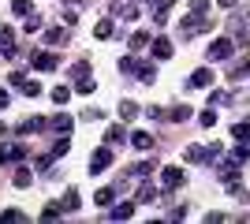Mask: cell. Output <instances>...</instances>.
I'll use <instances>...</instances> for the list:
<instances>
[{
  "instance_id": "cell-10",
  "label": "cell",
  "mask_w": 250,
  "mask_h": 224,
  "mask_svg": "<svg viewBox=\"0 0 250 224\" xmlns=\"http://www.w3.org/2000/svg\"><path fill=\"white\" fill-rule=\"evenodd\" d=\"M220 180L228 183V187H231V183H235V180H239V161H235V157L220 164Z\"/></svg>"
},
{
  "instance_id": "cell-40",
  "label": "cell",
  "mask_w": 250,
  "mask_h": 224,
  "mask_svg": "<svg viewBox=\"0 0 250 224\" xmlns=\"http://www.w3.org/2000/svg\"><path fill=\"white\" fill-rule=\"evenodd\" d=\"M153 198H157V191H153V187H149V183H146V187L138 191V202H153Z\"/></svg>"
},
{
  "instance_id": "cell-19",
  "label": "cell",
  "mask_w": 250,
  "mask_h": 224,
  "mask_svg": "<svg viewBox=\"0 0 250 224\" xmlns=\"http://www.w3.org/2000/svg\"><path fill=\"white\" fill-rule=\"evenodd\" d=\"M60 209H63V213H75V209H79V191H75V187H71V191H67V194H63Z\"/></svg>"
},
{
  "instance_id": "cell-28",
  "label": "cell",
  "mask_w": 250,
  "mask_h": 224,
  "mask_svg": "<svg viewBox=\"0 0 250 224\" xmlns=\"http://www.w3.org/2000/svg\"><path fill=\"white\" fill-rule=\"evenodd\" d=\"M198 123H202V127H217V112H213V108H202Z\"/></svg>"
},
{
  "instance_id": "cell-38",
  "label": "cell",
  "mask_w": 250,
  "mask_h": 224,
  "mask_svg": "<svg viewBox=\"0 0 250 224\" xmlns=\"http://www.w3.org/2000/svg\"><path fill=\"white\" fill-rule=\"evenodd\" d=\"M146 45H149V38H146L142 30H138V34H131V49H146Z\"/></svg>"
},
{
  "instance_id": "cell-24",
  "label": "cell",
  "mask_w": 250,
  "mask_h": 224,
  "mask_svg": "<svg viewBox=\"0 0 250 224\" xmlns=\"http://www.w3.org/2000/svg\"><path fill=\"white\" fill-rule=\"evenodd\" d=\"M19 221H26V213H19V209H4L0 213V224H19Z\"/></svg>"
},
{
  "instance_id": "cell-14",
  "label": "cell",
  "mask_w": 250,
  "mask_h": 224,
  "mask_svg": "<svg viewBox=\"0 0 250 224\" xmlns=\"http://www.w3.org/2000/svg\"><path fill=\"white\" fill-rule=\"evenodd\" d=\"M11 183H15L19 191H26V187H30V168H22V164H15V176H11Z\"/></svg>"
},
{
  "instance_id": "cell-2",
  "label": "cell",
  "mask_w": 250,
  "mask_h": 224,
  "mask_svg": "<svg viewBox=\"0 0 250 224\" xmlns=\"http://www.w3.org/2000/svg\"><path fill=\"white\" fill-rule=\"evenodd\" d=\"M231 53H235V41H231V38H213L206 60L209 64H224V60H231Z\"/></svg>"
},
{
  "instance_id": "cell-6",
  "label": "cell",
  "mask_w": 250,
  "mask_h": 224,
  "mask_svg": "<svg viewBox=\"0 0 250 224\" xmlns=\"http://www.w3.org/2000/svg\"><path fill=\"white\" fill-rule=\"evenodd\" d=\"M149 56H153V60H168V56H172V41H168V38H153V41H149Z\"/></svg>"
},
{
  "instance_id": "cell-13",
  "label": "cell",
  "mask_w": 250,
  "mask_h": 224,
  "mask_svg": "<svg viewBox=\"0 0 250 224\" xmlns=\"http://www.w3.org/2000/svg\"><path fill=\"white\" fill-rule=\"evenodd\" d=\"M131 146L135 149H153V135H149V131H135V135H131Z\"/></svg>"
},
{
  "instance_id": "cell-22",
  "label": "cell",
  "mask_w": 250,
  "mask_h": 224,
  "mask_svg": "<svg viewBox=\"0 0 250 224\" xmlns=\"http://www.w3.org/2000/svg\"><path fill=\"white\" fill-rule=\"evenodd\" d=\"M112 198H116V191H112V187H101V191L94 194V202L101 205V209H108V205H112Z\"/></svg>"
},
{
  "instance_id": "cell-29",
  "label": "cell",
  "mask_w": 250,
  "mask_h": 224,
  "mask_svg": "<svg viewBox=\"0 0 250 224\" xmlns=\"http://www.w3.org/2000/svg\"><path fill=\"white\" fill-rule=\"evenodd\" d=\"M19 90H22L26 97H38V94H42V86H38V82H30V79H22V82H19Z\"/></svg>"
},
{
  "instance_id": "cell-1",
  "label": "cell",
  "mask_w": 250,
  "mask_h": 224,
  "mask_svg": "<svg viewBox=\"0 0 250 224\" xmlns=\"http://www.w3.org/2000/svg\"><path fill=\"white\" fill-rule=\"evenodd\" d=\"M209 30H213V22H209L206 15H190V11H187V19H183V26H179V38H187V41H190V38L209 34Z\"/></svg>"
},
{
  "instance_id": "cell-11",
  "label": "cell",
  "mask_w": 250,
  "mask_h": 224,
  "mask_svg": "<svg viewBox=\"0 0 250 224\" xmlns=\"http://www.w3.org/2000/svg\"><path fill=\"white\" fill-rule=\"evenodd\" d=\"M52 131H60V135H71V131H75V120L67 116V112H56V116H52Z\"/></svg>"
},
{
  "instance_id": "cell-31",
  "label": "cell",
  "mask_w": 250,
  "mask_h": 224,
  "mask_svg": "<svg viewBox=\"0 0 250 224\" xmlns=\"http://www.w3.org/2000/svg\"><path fill=\"white\" fill-rule=\"evenodd\" d=\"M120 71H124V75H135L138 71V60H135V56H124V60H120Z\"/></svg>"
},
{
  "instance_id": "cell-26",
  "label": "cell",
  "mask_w": 250,
  "mask_h": 224,
  "mask_svg": "<svg viewBox=\"0 0 250 224\" xmlns=\"http://www.w3.org/2000/svg\"><path fill=\"white\" fill-rule=\"evenodd\" d=\"M56 41H63V26H49L45 30V45H56Z\"/></svg>"
},
{
  "instance_id": "cell-34",
  "label": "cell",
  "mask_w": 250,
  "mask_h": 224,
  "mask_svg": "<svg viewBox=\"0 0 250 224\" xmlns=\"http://www.w3.org/2000/svg\"><path fill=\"white\" fill-rule=\"evenodd\" d=\"M247 71H250V53L243 56V60H239L235 67H231V79H239V75H247Z\"/></svg>"
},
{
  "instance_id": "cell-45",
  "label": "cell",
  "mask_w": 250,
  "mask_h": 224,
  "mask_svg": "<svg viewBox=\"0 0 250 224\" xmlns=\"http://www.w3.org/2000/svg\"><path fill=\"white\" fill-rule=\"evenodd\" d=\"M172 4H176V0H157V8H161V11H168Z\"/></svg>"
},
{
  "instance_id": "cell-7",
  "label": "cell",
  "mask_w": 250,
  "mask_h": 224,
  "mask_svg": "<svg viewBox=\"0 0 250 224\" xmlns=\"http://www.w3.org/2000/svg\"><path fill=\"white\" fill-rule=\"evenodd\" d=\"M209 82H213V71H209V67L190 71V79H187V86H194V90H209Z\"/></svg>"
},
{
  "instance_id": "cell-25",
  "label": "cell",
  "mask_w": 250,
  "mask_h": 224,
  "mask_svg": "<svg viewBox=\"0 0 250 224\" xmlns=\"http://www.w3.org/2000/svg\"><path fill=\"white\" fill-rule=\"evenodd\" d=\"M75 90H79V94H94V90H97V82L90 79V75H86V79H75Z\"/></svg>"
},
{
  "instance_id": "cell-18",
  "label": "cell",
  "mask_w": 250,
  "mask_h": 224,
  "mask_svg": "<svg viewBox=\"0 0 250 224\" xmlns=\"http://www.w3.org/2000/svg\"><path fill=\"white\" fill-rule=\"evenodd\" d=\"M138 112H142V108H138L135 101H120V116H124V123H131V120H135Z\"/></svg>"
},
{
  "instance_id": "cell-44",
  "label": "cell",
  "mask_w": 250,
  "mask_h": 224,
  "mask_svg": "<svg viewBox=\"0 0 250 224\" xmlns=\"http://www.w3.org/2000/svg\"><path fill=\"white\" fill-rule=\"evenodd\" d=\"M63 4H67V8H71V11H79V8H83V4H86V0H63Z\"/></svg>"
},
{
  "instance_id": "cell-21",
  "label": "cell",
  "mask_w": 250,
  "mask_h": 224,
  "mask_svg": "<svg viewBox=\"0 0 250 224\" xmlns=\"http://www.w3.org/2000/svg\"><path fill=\"white\" fill-rule=\"evenodd\" d=\"M94 34H97V38H101V41H108V38H112V34H116L112 19H101V22H97V26H94Z\"/></svg>"
},
{
  "instance_id": "cell-46",
  "label": "cell",
  "mask_w": 250,
  "mask_h": 224,
  "mask_svg": "<svg viewBox=\"0 0 250 224\" xmlns=\"http://www.w3.org/2000/svg\"><path fill=\"white\" fill-rule=\"evenodd\" d=\"M8 101H11V97H8V90H0V108H8Z\"/></svg>"
},
{
  "instance_id": "cell-35",
  "label": "cell",
  "mask_w": 250,
  "mask_h": 224,
  "mask_svg": "<svg viewBox=\"0 0 250 224\" xmlns=\"http://www.w3.org/2000/svg\"><path fill=\"white\" fill-rule=\"evenodd\" d=\"M67 97H71V86H56V90H52V101H56V105H63Z\"/></svg>"
},
{
  "instance_id": "cell-27",
  "label": "cell",
  "mask_w": 250,
  "mask_h": 224,
  "mask_svg": "<svg viewBox=\"0 0 250 224\" xmlns=\"http://www.w3.org/2000/svg\"><path fill=\"white\" fill-rule=\"evenodd\" d=\"M104 139L112 142V146H120V142H127V131H124V127H108V135H104Z\"/></svg>"
},
{
  "instance_id": "cell-16",
  "label": "cell",
  "mask_w": 250,
  "mask_h": 224,
  "mask_svg": "<svg viewBox=\"0 0 250 224\" xmlns=\"http://www.w3.org/2000/svg\"><path fill=\"white\" fill-rule=\"evenodd\" d=\"M127 217H135V202H120V205H112V221H127Z\"/></svg>"
},
{
  "instance_id": "cell-49",
  "label": "cell",
  "mask_w": 250,
  "mask_h": 224,
  "mask_svg": "<svg viewBox=\"0 0 250 224\" xmlns=\"http://www.w3.org/2000/svg\"><path fill=\"white\" fill-rule=\"evenodd\" d=\"M0 30H4V26H0Z\"/></svg>"
},
{
  "instance_id": "cell-20",
  "label": "cell",
  "mask_w": 250,
  "mask_h": 224,
  "mask_svg": "<svg viewBox=\"0 0 250 224\" xmlns=\"http://www.w3.org/2000/svg\"><path fill=\"white\" fill-rule=\"evenodd\" d=\"M67 149H71V139H67V135H60V139L52 142V153H49V157L56 161V157H63V153H67Z\"/></svg>"
},
{
  "instance_id": "cell-5",
  "label": "cell",
  "mask_w": 250,
  "mask_h": 224,
  "mask_svg": "<svg viewBox=\"0 0 250 224\" xmlns=\"http://www.w3.org/2000/svg\"><path fill=\"white\" fill-rule=\"evenodd\" d=\"M112 164V149H94L90 153V172H104Z\"/></svg>"
},
{
  "instance_id": "cell-33",
  "label": "cell",
  "mask_w": 250,
  "mask_h": 224,
  "mask_svg": "<svg viewBox=\"0 0 250 224\" xmlns=\"http://www.w3.org/2000/svg\"><path fill=\"white\" fill-rule=\"evenodd\" d=\"M71 75H75V79H86V75H90V64H86V60H75V64H71Z\"/></svg>"
},
{
  "instance_id": "cell-23",
  "label": "cell",
  "mask_w": 250,
  "mask_h": 224,
  "mask_svg": "<svg viewBox=\"0 0 250 224\" xmlns=\"http://www.w3.org/2000/svg\"><path fill=\"white\" fill-rule=\"evenodd\" d=\"M231 135H235L239 142H250V120H239V123L231 127Z\"/></svg>"
},
{
  "instance_id": "cell-15",
  "label": "cell",
  "mask_w": 250,
  "mask_h": 224,
  "mask_svg": "<svg viewBox=\"0 0 250 224\" xmlns=\"http://www.w3.org/2000/svg\"><path fill=\"white\" fill-rule=\"evenodd\" d=\"M183 157H187L190 164H206V146H187V149H183Z\"/></svg>"
},
{
  "instance_id": "cell-43",
  "label": "cell",
  "mask_w": 250,
  "mask_h": 224,
  "mask_svg": "<svg viewBox=\"0 0 250 224\" xmlns=\"http://www.w3.org/2000/svg\"><path fill=\"white\" fill-rule=\"evenodd\" d=\"M231 157H235V161H247V157H250V142H243V146L235 149V153H231Z\"/></svg>"
},
{
  "instance_id": "cell-42",
  "label": "cell",
  "mask_w": 250,
  "mask_h": 224,
  "mask_svg": "<svg viewBox=\"0 0 250 224\" xmlns=\"http://www.w3.org/2000/svg\"><path fill=\"white\" fill-rule=\"evenodd\" d=\"M60 213H63L60 205H49V209H42V217H45V221H56V217H60Z\"/></svg>"
},
{
  "instance_id": "cell-4",
  "label": "cell",
  "mask_w": 250,
  "mask_h": 224,
  "mask_svg": "<svg viewBox=\"0 0 250 224\" xmlns=\"http://www.w3.org/2000/svg\"><path fill=\"white\" fill-rule=\"evenodd\" d=\"M22 157H26V146H22V142H15V146H0V164H19Z\"/></svg>"
},
{
  "instance_id": "cell-3",
  "label": "cell",
  "mask_w": 250,
  "mask_h": 224,
  "mask_svg": "<svg viewBox=\"0 0 250 224\" xmlns=\"http://www.w3.org/2000/svg\"><path fill=\"white\" fill-rule=\"evenodd\" d=\"M183 168H176V164H168V168H161V187L165 191H176V187H183Z\"/></svg>"
},
{
  "instance_id": "cell-41",
  "label": "cell",
  "mask_w": 250,
  "mask_h": 224,
  "mask_svg": "<svg viewBox=\"0 0 250 224\" xmlns=\"http://www.w3.org/2000/svg\"><path fill=\"white\" fill-rule=\"evenodd\" d=\"M206 8H209L206 0H190V15H206Z\"/></svg>"
},
{
  "instance_id": "cell-39",
  "label": "cell",
  "mask_w": 250,
  "mask_h": 224,
  "mask_svg": "<svg viewBox=\"0 0 250 224\" xmlns=\"http://www.w3.org/2000/svg\"><path fill=\"white\" fill-rule=\"evenodd\" d=\"M22 30H42V19H38V15H26V22H22Z\"/></svg>"
},
{
  "instance_id": "cell-32",
  "label": "cell",
  "mask_w": 250,
  "mask_h": 224,
  "mask_svg": "<svg viewBox=\"0 0 250 224\" xmlns=\"http://www.w3.org/2000/svg\"><path fill=\"white\" fill-rule=\"evenodd\" d=\"M11 11H15V15H22V19H26V15H30V0H11Z\"/></svg>"
},
{
  "instance_id": "cell-36",
  "label": "cell",
  "mask_w": 250,
  "mask_h": 224,
  "mask_svg": "<svg viewBox=\"0 0 250 224\" xmlns=\"http://www.w3.org/2000/svg\"><path fill=\"white\" fill-rule=\"evenodd\" d=\"M146 116H149V120H157V123H165V120H168V112H165L161 105H153V108H146Z\"/></svg>"
},
{
  "instance_id": "cell-17",
  "label": "cell",
  "mask_w": 250,
  "mask_h": 224,
  "mask_svg": "<svg viewBox=\"0 0 250 224\" xmlns=\"http://www.w3.org/2000/svg\"><path fill=\"white\" fill-rule=\"evenodd\" d=\"M138 82H142V86H153V79H157V71H153V64H138Z\"/></svg>"
},
{
  "instance_id": "cell-8",
  "label": "cell",
  "mask_w": 250,
  "mask_h": 224,
  "mask_svg": "<svg viewBox=\"0 0 250 224\" xmlns=\"http://www.w3.org/2000/svg\"><path fill=\"white\" fill-rule=\"evenodd\" d=\"M0 53L8 56V60H15V56H19V49H15V34H11L8 26L0 30Z\"/></svg>"
},
{
  "instance_id": "cell-30",
  "label": "cell",
  "mask_w": 250,
  "mask_h": 224,
  "mask_svg": "<svg viewBox=\"0 0 250 224\" xmlns=\"http://www.w3.org/2000/svg\"><path fill=\"white\" fill-rule=\"evenodd\" d=\"M135 180H149V172H153V164H149V161H142V164H135Z\"/></svg>"
},
{
  "instance_id": "cell-37",
  "label": "cell",
  "mask_w": 250,
  "mask_h": 224,
  "mask_svg": "<svg viewBox=\"0 0 250 224\" xmlns=\"http://www.w3.org/2000/svg\"><path fill=\"white\" fill-rule=\"evenodd\" d=\"M168 120H176V123H179V120H190V108H187V105L172 108V112H168Z\"/></svg>"
},
{
  "instance_id": "cell-47",
  "label": "cell",
  "mask_w": 250,
  "mask_h": 224,
  "mask_svg": "<svg viewBox=\"0 0 250 224\" xmlns=\"http://www.w3.org/2000/svg\"><path fill=\"white\" fill-rule=\"evenodd\" d=\"M220 8H235V0H220Z\"/></svg>"
},
{
  "instance_id": "cell-48",
  "label": "cell",
  "mask_w": 250,
  "mask_h": 224,
  "mask_svg": "<svg viewBox=\"0 0 250 224\" xmlns=\"http://www.w3.org/2000/svg\"><path fill=\"white\" fill-rule=\"evenodd\" d=\"M4 135H8V123H4V120H0V139H4Z\"/></svg>"
},
{
  "instance_id": "cell-12",
  "label": "cell",
  "mask_w": 250,
  "mask_h": 224,
  "mask_svg": "<svg viewBox=\"0 0 250 224\" xmlns=\"http://www.w3.org/2000/svg\"><path fill=\"white\" fill-rule=\"evenodd\" d=\"M34 131H45L42 116H30V120H22V123H19V135H34Z\"/></svg>"
},
{
  "instance_id": "cell-9",
  "label": "cell",
  "mask_w": 250,
  "mask_h": 224,
  "mask_svg": "<svg viewBox=\"0 0 250 224\" xmlns=\"http://www.w3.org/2000/svg\"><path fill=\"white\" fill-rule=\"evenodd\" d=\"M34 67H38V71H52V67L60 64V60H56V56L52 53H42V49H38V53H34V60H30Z\"/></svg>"
}]
</instances>
